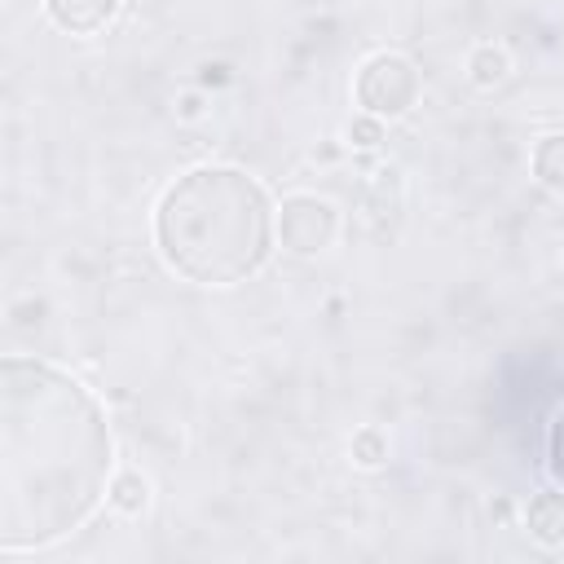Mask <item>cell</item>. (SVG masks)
Masks as SVG:
<instances>
[{"instance_id": "cell-1", "label": "cell", "mask_w": 564, "mask_h": 564, "mask_svg": "<svg viewBox=\"0 0 564 564\" xmlns=\"http://www.w3.org/2000/svg\"><path fill=\"white\" fill-rule=\"evenodd\" d=\"M115 480L101 401L40 357L0 361V551H44L79 533Z\"/></svg>"}, {"instance_id": "cell-2", "label": "cell", "mask_w": 564, "mask_h": 564, "mask_svg": "<svg viewBox=\"0 0 564 564\" xmlns=\"http://www.w3.org/2000/svg\"><path fill=\"white\" fill-rule=\"evenodd\" d=\"M154 247L194 286H238L273 260L278 207L247 167L198 163L159 194Z\"/></svg>"}, {"instance_id": "cell-3", "label": "cell", "mask_w": 564, "mask_h": 564, "mask_svg": "<svg viewBox=\"0 0 564 564\" xmlns=\"http://www.w3.org/2000/svg\"><path fill=\"white\" fill-rule=\"evenodd\" d=\"M352 97L366 115H379L383 123L388 119H401L419 106L423 97V70L414 66V57L405 53H370L361 66H357V79H352Z\"/></svg>"}, {"instance_id": "cell-4", "label": "cell", "mask_w": 564, "mask_h": 564, "mask_svg": "<svg viewBox=\"0 0 564 564\" xmlns=\"http://www.w3.org/2000/svg\"><path fill=\"white\" fill-rule=\"evenodd\" d=\"M339 238V207L317 194H286L278 203V247L291 256H322Z\"/></svg>"}, {"instance_id": "cell-5", "label": "cell", "mask_w": 564, "mask_h": 564, "mask_svg": "<svg viewBox=\"0 0 564 564\" xmlns=\"http://www.w3.org/2000/svg\"><path fill=\"white\" fill-rule=\"evenodd\" d=\"M123 0H44V13L66 35H101L119 18Z\"/></svg>"}, {"instance_id": "cell-6", "label": "cell", "mask_w": 564, "mask_h": 564, "mask_svg": "<svg viewBox=\"0 0 564 564\" xmlns=\"http://www.w3.org/2000/svg\"><path fill=\"white\" fill-rule=\"evenodd\" d=\"M524 529L538 546H564V489L551 485L529 498L524 507Z\"/></svg>"}, {"instance_id": "cell-7", "label": "cell", "mask_w": 564, "mask_h": 564, "mask_svg": "<svg viewBox=\"0 0 564 564\" xmlns=\"http://www.w3.org/2000/svg\"><path fill=\"white\" fill-rule=\"evenodd\" d=\"M533 176H538V185H546V189H555V194H564V132H546V137H538V145H533Z\"/></svg>"}, {"instance_id": "cell-8", "label": "cell", "mask_w": 564, "mask_h": 564, "mask_svg": "<svg viewBox=\"0 0 564 564\" xmlns=\"http://www.w3.org/2000/svg\"><path fill=\"white\" fill-rule=\"evenodd\" d=\"M467 75L476 88H498L507 75H511V57L502 44H476L467 53Z\"/></svg>"}, {"instance_id": "cell-9", "label": "cell", "mask_w": 564, "mask_h": 564, "mask_svg": "<svg viewBox=\"0 0 564 564\" xmlns=\"http://www.w3.org/2000/svg\"><path fill=\"white\" fill-rule=\"evenodd\" d=\"M106 502H110L119 516H141L145 502H150V480H145L141 471H132V467H128V471H115Z\"/></svg>"}, {"instance_id": "cell-10", "label": "cell", "mask_w": 564, "mask_h": 564, "mask_svg": "<svg viewBox=\"0 0 564 564\" xmlns=\"http://www.w3.org/2000/svg\"><path fill=\"white\" fill-rule=\"evenodd\" d=\"M348 454H352L357 467H379V463L388 458V436H383L379 427H361V432H352Z\"/></svg>"}, {"instance_id": "cell-11", "label": "cell", "mask_w": 564, "mask_h": 564, "mask_svg": "<svg viewBox=\"0 0 564 564\" xmlns=\"http://www.w3.org/2000/svg\"><path fill=\"white\" fill-rule=\"evenodd\" d=\"M546 476L551 485L564 489V405L551 414V427H546Z\"/></svg>"}, {"instance_id": "cell-12", "label": "cell", "mask_w": 564, "mask_h": 564, "mask_svg": "<svg viewBox=\"0 0 564 564\" xmlns=\"http://www.w3.org/2000/svg\"><path fill=\"white\" fill-rule=\"evenodd\" d=\"M348 141H352V145H379V141H383V119L361 110V115L348 123Z\"/></svg>"}, {"instance_id": "cell-13", "label": "cell", "mask_w": 564, "mask_h": 564, "mask_svg": "<svg viewBox=\"0 0 564 564\" xmlns=\"http://www.w3.org/2000/svg\"><path fill=\"white\" fill-rule=\"evenodd\" d=\"M560 260H564V247H560Z\"/></svg>"}]
</instances>
